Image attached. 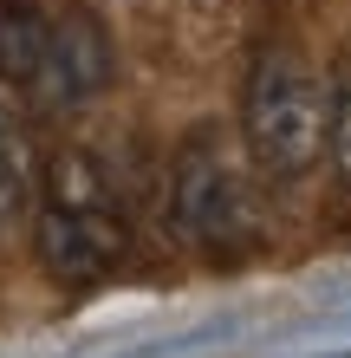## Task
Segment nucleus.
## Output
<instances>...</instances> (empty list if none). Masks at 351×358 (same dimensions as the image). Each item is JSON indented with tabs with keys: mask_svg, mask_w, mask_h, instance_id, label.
Returning a JSON list of instances; mask_svg holds the SVG:
<instances>
[{
	"mask_svg": "<svg viewBox=\"0 0 351 358\" xmlns=\"http://www.w3.org/2000/svg\"><path fill=\"white\" fill-rule=\"evenodd\" d=\"M241 124H247V150L267 176H306L325 157V124H332V85L293 59L286 46L260 52V66L247 72V98H241Z\"/></svg>",
	"mask_w": 351,
	"mask_h": 358,
	"instance_id": "obj_1",
	"label": "nucleus"
},
{
	"mask_svg": "<svg viewBox=\"0 0 351 358\" xmlns=\"http://www.w3.org/2000/svg\"><path fill=\"white\" fill-rule=\"evenodd\" d=\"M124 248H130V228H124L117 202L105 196V182H98V170L78 150L59 157L52 170V196L46 208H39L33 222V255L39 267L52 273V280H105V273L124 261Z\"/></svg>",
	"mask_w": 351,
	"mask_h": 358,
	"instance_id": "obj_2",
	"label": "nucleus"
},
{
	"mask_svg": "<svg viewBox=\"0 0 351 358\" xmlns=\"http://www.w3.org/2000/svg\"><path fill=\"white\" fill-rule=\"evenodd\" d=\"M170 228H176L182 248L215 255V261H241L260 241L254 196H247V176L234 170L228 150L189 143L176 157V170H170Z\"/></svg>",
	"mask_w": 351,
	"mask_h": 358,
	"instance_id": "obj_3",
	"label": "nucleus"
},
{
	"mask_svg": "<svg viewBox=\"0 0 351 358\" xmlns=\"http://www.w3.org/2000/svg\"><path fill=\"white\" fill-rule=\"evenodd\" d=\"M117 52H111V27L91 7H66L46 27V52H39V78L33 92L52 111H85V104L111 85Z\"/></svg>",
	"mask_w": 351,
	"mask_h": 358,
	"instance_id": "obj_4",
	"label": "nucleus"
},
{
	"mask_svg": "<svg viewBox=\"0 0 351 358\" xmlns=\"http://www.w3.org/2000/svg\"><path fill=\"white\" fill-rule=\"evenodd\" d=\"M46 27L52 20L33 0H0V85L33 92L39 78V52H46Z\"/></svg>",
	"mask_w": 351,
	"mask_h": 358,
	"instance_id": "obj_5",
	"label": "nucleus"
},
{
	"mask_svg": "<svg viewBox=\"0 0 351 358\" xmlns=\"http://www.w3.org/2000/svg\"><path fill=\"white\" fill-rule=\"evenodd\" d=\"M325 157L338 170V189L351 196V72L332 85V124H325Z\"/></svg>",
	"mask_w": 351,
	"mask_h": 358,
	"instance_id": "obj_6",
	"label": "nucleus"
},
{
	"mask_svg": "<svg viewBox=\"0 0 351 358\" xmlns=\"http://www.w3.org/2000/svg\"><path fill=\"white\" fill-rule=\"evenodd\" d=\"M27 208V163H0V235L20 222Z\"/></svg>",
	"mask_w": 351,
	"mask_h": 358,
	"instance_id": "obj_7",
	"label": "nucleus"
},
{
	"mask_svg": "<svg viewBox=\"0 0 351 358\" xmlns=\"http://www.w3.org/2000/svg\"><path fill=\"white\" fill-rule=\"evenodd\" d=\"M0 163H27V143H20V124L7 117V104H0Z\"/></svg>",
	"mask_w": 351,
	"mask_h": 358,
	"instance_id": "obj_8",
	"label": "nucleus"
}]
</instances>
